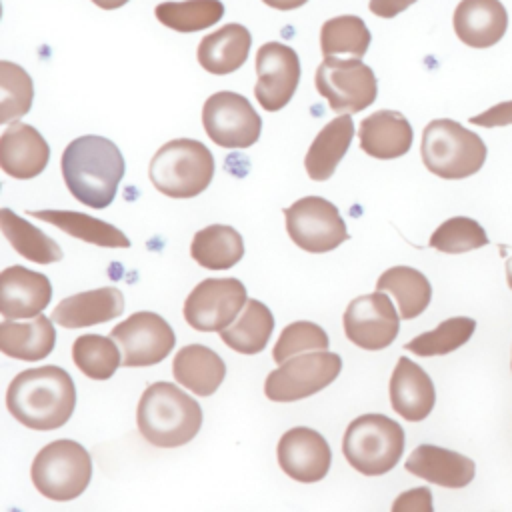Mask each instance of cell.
<instances>
[{
	"label": "cell",
	"mask_w": 512,
	"mask_h": 512,
	"mask_svg": "<svg viewBox=\"0 0 512 512\" xmlns=\"http://www.w3.org/2000/svg\"><path fill=\"white\" fill-rule=\"evenodd\" d=\"M416 0H370V12L380 18H394L412 6Z\"/></svg>",
	"instance_id": "cell-42"
},
{
	"label": "cell",
	"mask_w": 512,
	"mask_h": 512,
	"mask_svg": "<svg viewBox=\"0 0 512 512\" xmlns=\"http://www.w3.org/2000/svg\"><path fill=\"white\" fill-rule=\"evenodd\" d=\"M420 154L424 166L444 180H460L476 174L486 160L484 140L450 118H436L422 132Z\"/></svg>",
	"instance_id": "cell-4"
},
{
	"label": "cell",
	"mask_w": 512,
	"mask_h": 512,
	"mask_svg": "<svg viewBox=\"0 0 512 512\" xmlns=\"http://www.w3.org/2000/svg\"><path fill=\"white\" fill-rule=\"evenodd\" d=\"M148 176L164 196L192 198L212 182L214 158L202 142L176 138L156 150L148 166Z\"/></svg>",
	"instance_id": "cell-5"
},
{
	"label": "cell",
	"mask_w": 512,
	"mask_h": 512,
	"mask_svg": "<svg viewBox=\"0 0 512 512\" xmlns=\"http://www.w3.org/2000/svg\"><path fill=\"white\" fill-rule=\"evenodd\" d=\"M470 122L476 126H484V128H498V126L512 124V100L494 104L492 108L472 116Z\"/></svg>",
	"instance_id": "cell-41"
},
{
	"label": "cell",
	"mask_w": 512,
	"mask_h": 512,
	"mask_svg": "<svg viewBox=\"0 0 512 512\" xmlns=\"http://www.w3.org/2000/svg\"><path fill=\"white\" fill-rule=\"evenodd\" d=\"M262 2L276 10H296V8L304 6L308 0H262Z\"/></svg>",
	"instance_id": "cell-43"
},
{
	"label": "cell",
	"mask_w": 512,
	"mask_h": 512,
	"mask_svg": "<svg viewBox=\"0 0 512 512\" xmlns=\"http://www.w3.org/2000/svg\"><path fill=\"white\" fill-rule=\"evenodd\" d=\"M390 512H434L430 488L418 486L402 492L394 498Z\"/></svg>",
	"instance_id": "cell-40"
},
{
	"label": "cell",
	"mask_w": 512,
	"mask_h": 512,
	"mask_svg": "<svg viewBox=\"0 0 512 512\" xmlns=\"http://www.w3.org/2000/svg\"><path fill=\"white\" fill-rule=\"evenodd\" d=\"M172 374L178 384L192 390L196 396H210L224 382L226 364L212 348L188 344L176 352Z\"/></svg>",
	"instance_id": "cell-25"
},
{
	"label": "cell",
	"mask_w": 512,
	"mask_h": 512,
	"mask_svg": "<svg viewBox=\"0 0 512 512\" xmlns=\"http://www.w3.org/2000/svg\"><path fill=\"white\" fill-rule=\"evenodd\" d=\"M316 90L334 112H362L376 100L378 84L372 68L360 58L326 56L314 76Z\"/></svg>",
	"instance_id": "cell-8"
},
{
	"label": "cell",
	"mask_w": 512,
	"mask_h": 512,
	"mask_svg": "<svg viewBox=\"0 0 512 512\" xmlns=\"http://www.w3.org/2000/svg\"><path fill=\"white\" fill-rule=\"evenodd\" d=\"M390 402L396 414L408 422L424 420L436 402V390L422 366L400 356L390 376Z\"/></svg>",
	"instance_id": "cell-21"
},
{
	"label": "cell",
	"mask_w": 512,
	"mask_h": 512,
	"mask_svg": "<svg viewBox=\"0 0 512 512\" xmlns=\"http://www.w3.org/2000/svg\"><path fill=\"white\" fill-rule=\"evenodd\" d=\"M48 160V142L34 126L14 120L4 128L0 136V168L8 176L30 180L48 166Z\"/></svg>",
	"instance_id": "cell-17"
},
{
	"label": "cell",
	"mask_w": 512,
	"mask_h": 512,
	"mask_svg": "<svg viewBox=\"0 0 512 512\" xmlns=\"http://www.w3.org/2000/svg\"><path fill=\"white\" fill-rule=\"evenodd\" d=\"M376 288L380 292H390L396 298L400 318L412 320L420 316L430 300H432V286L428 278L410 266H392L380 274Z\"/></svg>",
	"instance_id": "cell-31"
},
{
	"label": "cell",
	"mask_w": 512,
	"mask_h": 512,
	"mask_svg": "<svg viewBox=\"0 0 512 512\" xmlns=\"http://www.w3.org/2000/svg\"><path fill=\"white\" fill-rule=\"evenodd\" d=\"M476 330V320L468 316H454L440 322L434 330L422 332L404 344L408 352L416 356H442L464 346Z\"/></svg>",
	"instance_id": "cell-36"
},
{
	"label": "cell",
	"mask_w": 512,
	"mask_h": 512,
	"mask_svg": "<svg viewBox=\"0 0 512 512\" xmlns=\"http://www.w3.org/2000/svg\"><path fill=\"white\" fill-rule=\"evenodd\" d=\"M122 352L126 368L154 366L162 362L176 344L172 326L156 312H134L110 332Z\"/></svg>",
	"instance_id": "cell-13"
},
{
	"label": "cell",
	"mask_w": 512,
	"mask_h": 512,
	"mask_svg": "<svg viewBox=\"0 0 512 512\" xmlns=\"http://www.w3.org/2000/svg\"><path fill=\"white\" fill-rule=\"evenodd\" d=\"M372 34L360 16L344 14L330 18L320 28V50L326 56L348 54L350 58H362L368 52Z\"/></svg>",
	"instance_id": "cell-33"
},
{
	"label": "cell",
	"mask_w": 512,
	"mask_h": 512,
	"mask_svg": "<svg viewBox=\"0 0 512 512\" xmlns=\"http://www.w3.org/2000/svg\"><path fill=\"white\" fill-rule=\"evenodd\" d=\"M290 240L312 254L330 252L348 240L346 224L338 208L320 196H304L284 208Z\"/></svg>",
	"instance_id": "cell-10"
},
{
	"label": "cell",
	"mask_w": 512,
	"mask_h": 512,
	"mask_svg": "<svg viewBox=\"0 0 512 512\" xmlns=\"http://www.w3.org/2000/svg\"><path fill=\"white\" fill-rule=\"evenodd\" d=\"M52 322V318L42 314L26 322L4 320L0 324V350L10 358L26 362L46 358L56 344V330Z\"/></svg>",
	"instance_id": "cell-26"
},
{
	"label": "cell",
	"mask_w": 512,
	"mask_h": 512,
	"mask_svg": "<svg viewBox=\"0 0 512 512\" xmlns=\"http://www.w3.org/2000/svg\"><path fill=\"white\" fill-rule=\"evenodd\" d=\"M98 8H102V10H116V8H120V6H124L128 0H92Z\"/></svg>",
	"instance_id": "cell-44"
},
{
	"label": "cell",
	"mask_w": 512,
	"mask_h": 512,
	"mask_svg": "<svg viewBox=\"0 0 512 512\" xmlns=\"http://www.w3.org/2000/svg\"><path fill=\"white\" fill-rule=\"evenodd\" d=\"M60 168L68 192L78 202L102 210L112 204L126 166L112 140L86 134L64 148Z\"/></svg>",
	"instance_id": "cell-2"
},
{
	"label": "cell",
	"mask_w": 512,
	"mask_h": 512,
	"mask_svg": "<svg viewBox=\"0 0 512 512\" xmlns=\"http://www.w3.org/2000/svg\"><path fill=\"white\" fill-rule=\"evenodd\" d=\"M346 338L364 350H384L400 330V316L386 292H370L354 298L342 316Z\"/></svg>",
	"instance_id": "cell-14"
},
{
	"label": "cell",
	"mask_w": 512,
	"mask_h": 512,
	"mask_svg": "<svg viewBox=\"0 0 512 512\" xmlns=\"http://www.w3.org/2000/svg\"><path fill=\"white\" fill-rule=\"evenodd\" d=\"M202 124L208 138L222 148H248L258 142L262 120L242 94L220 90L202 106Z\"/></svg>",
	"instance_id": "cell-11"
},
{
	"label": "cell",
	"mask_w": 512,
	"mask_h": 512,
	"mask_svg": "<svg viewBox=\"0 0 512 512\" xmlns=\"http://www.w3.org/2000/svg\"><path fill=\"white\" fill-rule=\"evenodd\" d=\"M190 256L208 270H228L244 256L240 232L226 224H210L198 230L190 244Z\"/></svg>",
	"instance_id": "cell-29"
},
{
	"label": "cell",
	"mask_w": 512,
	"mask_h": 512,
	"mask_svg": "<svg viewBox=\"0 0 512 512\" xmlns=\"http://www.w3.org/2000/svg\"><path fill=\"white\" fill-rule=\"evenodd\" d=\"M360 148L378 160L404 156L412 146V126L402 112L378 110L360 122Z\"/></svg>",
	"instance_id": "cell-22"
},
{
	"label": "cell",
	"mask_w": 512,
	"mask_h": 512,
	"mask_svg": "<svg viewBox=\"0 0 512 512\" xmlns=\"http://www.w3.org/2000/svg\"><path fill=\"white\" fill-rule=\"evenodd\" d=\"M402 426L384 414H362L354 418L342 438L348 464L364 476L390 472L404 452Z\"/></svg>",
	"instance_id": "cell-6"
},
{
	"label": "cell",
	"mask_w": 512,
	"mask_h": 512,
	"mask_svg": "<svg viewBox=\"0 0 512 512\" xmlns=\"http://www.w3.org/2000/svg\"><path fill=\"white\" fill-rule=\"evenodd\" d=\"M136 422L140 434L152 446L178 448L198 434L202 408L176 384L154 382L140 396Z\"/></svg>",
	"instance_id": "cell-3"
},
{
	"label": "cell",
	"mask_w": 512,
	"mask_h": 512,
	"mask_svg": "<svg viewBox=\"0 0 512 512\" xmlns=\"http://www.w3.org/2000/svg\"><path fill=\"white\" fill-rule=\"evenodd\" d=\"M76 406L72 376L54 364L28 368L6 390L8 412L26 428L56 430L64 426Z\"/></svg>",
	"instance_id": "cell-1"
},
{
	"label": "cell",
	"mask_w": 512,
	"mask_h": 512,
	"mask_svg": "<svg viewBox=\"0 0 512 512\" xmlns=\"http://www.w3.org/2000/svg\"><path fill=\"white\" fill-rule=\"evenodd\" d=\"M328 334L324 332V328H320L314 322L308 320H298L288 324L274 348H272V358L276 364H284L286 360L298 356V354H306V352H326L328 350Z\"/></svg>",
	"instance_id": "cell-39"
},
{
	"label": "cell",
	"mask_w": 512,
	"mask_h": 512,
	"mask_svg": "<svg viewBox=\"0 0 512 512\" xmlns=\"http://www.w3.org/2000/svg\"><path fill=\"white\" fill-rule=\"evenodd\" d=\"M274 330V316L270 308L250 298L238 318L220 332L222 342L240 354H258L266 348Z\"/></svg>",
	"instance_id": "cell-30"
},
{
	"label": "cell",
	"mask_w": 512,
	"mask_h": 512,
	"mask_svg": "<svg viewBox=\"0 0 512 512\" xmlns=\"http://www.w3.org/2000/svg\"><path fill=\"white\" fill-rule=\"evenodd\" d=\"M428 244L444 254H462L486 246L488 234L474 218L454 216L444 220L432 232Z\"/></svg>",
	"instance_id": "cell-38"
},
{
	"label": "cell",
	"mask_w": 512,
	"mask_h": 512,
	"mask_svg": "<svg viewBox=\"0 0 512 512\" xmlns=\"http://www.w3.org/2000/svg\"><path fill=\"white\" fill-rule=\"evenodd\" d=\"M0 228L10 246L26 260L36 264H52L62 260V248L54 238L26 222L22 216L12 212L10 208L0 210Z\"/></svg>",
	"instance_id": "cell-32"
},
{
	"label": "cell",
	"mask_w": 512,
	"mask_h": 512,
	"mask_svg": "<svg viewBox=\"0 0 512 512\" xmlns=\"http://www.w3.org/2000/svg\"><path fill=\"white\" fill-rule=\"evenodd\" d=\"M258 104L268 112L282 110L294 96L300 82V60L294 48L282 42H266L256 52Z\"/></svg>",
	"instance_id": "cell-15"
},
{
	"label": "cell",
	"mask_w": 512,
	"mask_h": 512,
	"mask_svg": "<svg viewBox=\"0 0 512 512\" xmlns=\"http://www.w3.org/2000/svg\"><path fill=\"white\" fill-rule=\"evenodd\" d=\"M26 214H30L38 220H44V222L56 226L58 230L66 232L68 236L84 240L88 244H96L102 248H128L130 246L128 236L120 228H116L104 220H98L94 216H88L84 212L46 208V210H26Z\"/></svg>",
	"instance_id": "cell-28"
},
{
	"label": "cell",
	"mask_w": 512,
	"mask_h": 512,
	"mask_svg": "<svg viewBox=\"0 0 512 512\" xmlns=\"http://www.w3.org/2000/svg\"><path fill=\"white\" fill-rule=\"evenodd\" d=\"M354 138V122L350 114H342L334 120H330L312 140L306 158H304V168L308 176L316 182L328 180L338 162L344 158L348 152L350 144Z\"/></svg>",
	"instance_id": "cell-27"
},
{
	"label": "cell",
	"mask_w": 512,
	"mask_h": 512,
	"mask_svg": "<svg viewBox=\"0 0 512 512\" xmlns=\"http://www.w3.org/2000/svg\"><path fill=\"white\" fill-rule=\"evenodd\" d=\"M454 32L470 48L498 44L508 28V12L500 0H460L452 16Z\"/></svg>",
	"instance_id": "cell-19"
},
{
	"label": "cell",
	"mask_w": 512,
	"mask_h": 512,
	"mask_svg": "<svg viewBox=\"0 0 512 512\" xmlns=\"http://www.w3.org/2000/svg\"><path fill=\"white\" fill-rule=\"evenodd\" d=\"M252 36L246 26L230 22L216 32L206 34L198 44V64L216 76L238 70L250 52Z\"/></svg>",
	"instance_id": "cell-24"
},
{
	"label": "cell",
	"mask_w": 512,
	"mask_h": 512,
	"mask_svg": "<svg viewBox=\"0 0 512 512\" xmlns=\"http://www.w3.org/2000/svg\"><path fill=\"white\" fill-rule=\"evenodd\" d=\"M404 468L410 474L444 488H464L474 480L476 474V464L472 458L434 444L416 446L406 458Z\"/></svg>",
	"instance_id": "cell-20"
},
{
	"label": "cell",
	"mask_w": 512,
	"mask_h": 512,
	"mask_svg": "<svg viewBox=\"0 0 512 512\" xmlns=\"http://www.w3.org/2000/svg\"><path fill=\"white\" fill-rule=\"evenodd\" d=\"M342 370V358L334 352L298 354L266 376L264 394L272 402L308 398L332 384Z\"/></svg>",
	"instance_id": "cell-9"
},
{
	"label": "cell",
	"mask_w": 512,
	"mask_h": 512,
	"mask_svg": "<svg viewBox=\"0 0 512 512\" xmlns=\"http://www.w3.org/2000/svg\"><path fill=\"white\" fill-rule=\"evenodd\" d=\"M34 86L28 72L8 60L0 62V122L8 124L28 114Z\"/></svg>",
	"instance_id": "cell-37"
},
{
	"label": "cell",
	"mask_w": 512,
	"mask_h": 512,
	"mask_svg": "<svg viewBox=\"0 0 512 512\" xmlns=\"http://www.w3.org/2000/svg\"><path fill=\"white\" fill-rule=\"evenodd\" d=\"M276 458L286 476L306 484L322 480L332 464V452L326 438L306 426H296L282 434Z\"/></svg>",
	"instance_id": "cell-16"
},
{
	"label": "cell",
	"mask_w": 512,
	"mask_h": 512,
	"mask_svg": "<svg viewBox=\"0 0 512 512\" xmlns=\"http://www.w3.org/2000/svg\"><path fill=\"white\" fill-rule=\"evenodd\" d=\"M72 360L92 380H108L120 366V350L112 336L84 334L72 344Z\"/></svg>",
	"instance_id": "cell-35"
},
{
	"label": "cell",
	"mask_w": 512,
	"mask_h": 512,
	"mask_svg": "<svg viewBox=\"0 0 512 512\" xmlns=\"http://www.w3.org/2000/svg\"><path fill=\"white\" fill-rule=\"evenodd\" d=\"M124 312V296L120 288L102 286L68 296L52 310V320L62 328H84L118 318Z\"/></svg>",
	"instance_id": "cell-23"
},
{
	"label": "cell",
	"mask_w": 512,
	"mask_h": 512,
	"mask_svg": "<svg viewBox=\"0 0 512 512\" xmlns=\"http://www.w3.org/2000/svg\"><path fill=\"white\" fill-rule=\"evenodd\" d=\"M160 24L174 32H200L224 16V4L220 0H184V2H162L154 8Z\"/></svg>",
	"instance_id": "cell-34"
},
{
	"label": "cell",
	"mask_w": 512,
	"mask_h": 512,
	"mask_svg": "<svg viewBox=\"0 0 512 512\" xmlns=\"http://www.w3.org/2000/svg\"><path fill=\"white\" fill-rule=\"evenodd\" d=\"M30 476L42 496L58 502L74 500L90 484L92 458L76 440H54L34 456Z\"/></svg>",
	"instance_id": "cell-7"
},
{
	"label": "cell",
	"mask_w": 512,
	"mask_h": 512,
	"mask_svg": "<svg viewBox=\"0 0 512 512\" xmlns=\"http://www.w3.org/2000/svg\"><path fill=\"white\" fill-rule=\"evenodd\" d=\"M248 302L246 286L238 278H206L184 302V320L198 332H222Z\"/></svg>",
	"instance_id": "cell-12"
},
{
	"label": "cell",
	"mask_w": 512,
	"mask_h": 512,
	"mask_svg": "<svg viewBox=\"0 0 512 512\" xmlns=\"http://www.w3.org/2000/svg\"><path fill=\"white\" fill-rule=\"evenodd\" d=\"M506 280H508V286L512 288V256L506 260Z\"/></svg>",
	"instance_id": "cell-45"
},
{
	"label": "cell",
	"mask_w": 512,
	"mask_h": 512,
	"mask_svg": "<svg viewBox=\"0 0 512 512\" xmlns=\"http://www.w3.org/2000/svg\"><path fill=\"white\" fill-rule=\"evenodd\" d=\"M52 300L48 276L24 266H8L0 274V312L4 320L40 316Z\"/></svg>",
	"instance_id": "cell-18"
}]
</instances>
